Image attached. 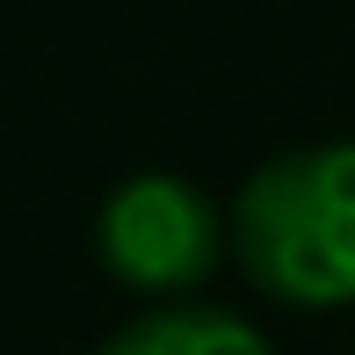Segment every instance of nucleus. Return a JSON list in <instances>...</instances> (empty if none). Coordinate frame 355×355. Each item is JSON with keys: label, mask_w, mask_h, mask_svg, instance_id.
Listing matches in <instances>:
<instances>
[{"label": "nucleus", "mask_w": 355, "mask_h": 355, "mask_svg": "<svg viewBox=\"0 0 355 355\" xmlns=\"http://www.w3.org/2000/svg\"><path fill=\"white\" fill-rule=\"evenodd\" d=\"M94 355H276L254 319H239L232 304H145L138 319H123Z\"/></svg>", "instance_id": "3"}, {"label": "nucleus", "mask_w": 355, "mask_h": 355, "mask_svg": "<svg viewBox=\"0 0 355 355\" xmlns=\"http://www.w3.org/2000/svg\"><path fill=\"white\" fill-rule=\"evenodd\" d=\"M232 268L290 312L355 304V138L268 153L232 189Z\"/></svg>", "instance_id": "1"}, {"label": "nucleus", "mask_w": 355, "mask_h": 355, "mask_svg": "<svg viewBox=\"0 0 355 355\" xmlns=\"http://www.w3.org/2000/svg\"><path fill=\"white\" fill-rule=\"evenodd\" d=\"M94 261L145 304H196L232 261V218L211 189L174 167H138L94 203Z\"/></svg>", "instance_id": "2"}]
</instances>
